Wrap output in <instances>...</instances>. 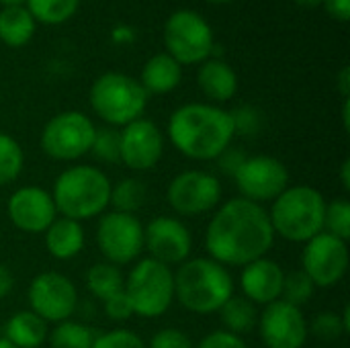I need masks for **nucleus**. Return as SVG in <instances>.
<instances>
[{
  "label": "nucleus",
  "mask_w": 350,
  "mask_h": 348,
  "mask_svg": "<svg viewBox=\"0 0 350 348\" xmlns=\"http://www.w3.org/2000/svg\"><path fill=\"white\" fill-rule=\"evenodd\" d=\"M248 158V154L242 150V148H236V146H230V148H226L213 162L217 164V168L226 174V176H230V178H234V174L240 170V166L244 164V160Z\"/></svg>",
  "instance_id": "40"
},
{
  "label": "nucleus",
  "mask_w": 350,
  "mask_h": 348,
  "mask_svg": "<svg viewBox=\"0 0 350 348\" xmlns=\"http://www.w3.org/2000/svg\"><path fill=\"white\" fill-rule=\"evenodd\" d=\"M148 94L139 80L117 70L100 74L88 92V103L94 115L109 127H125L127 123L144 117Z\"/></svg>",
  "instance_id": "6"
},
{
  "label": "nucleus",
  "mask_w": 350,
  "mask_h": 348,
  "mask_svg": "<svg viewBox=\"0 0 350 348\" xmlns=\"http://www.w3.org/2000/svg\"><path fill=\"white\" fill-rule=\"evenodd\" d=\"M234 183L240 191V197L258 205H267L289 187V170L275 156H248L234 174Z\"/></svg>",
  "instance_id": "14"
},
{
  "label": "nucleus",
  "mask_w": 350,
  "mask_h": 348,
  "mask_svg": "<svg viewBox=\"0 0 350 348\" xmlns=\"http://www.w3.org/2000/svg\"><path fill=\"white\" fill-rule=\"evenodd\" d=\"M234 291L236 283L228 267L209 256L189 258L174 273V299L197 316L217 314Z\"/></svg>",
  "instance_id": "3"
},
{
  "label": "nucleus",
  "mask_w": 350,
  "mask_h": 348,
  "mask_svg": "<svg viewBox=\"0 0 350 348\" xmlns=\"http://www.w3.org/2000/svg\"><path fill=\"white\" fill-rule=\"evenodd\" d=\"M336 86H338V92L342 94V98H350V68L345 66L338 76H336Z\"/></svg>",
  "instance_id": "44"
},
{
  "label": "nucleus",
  "mask_w": 350,
  "mask_h": 348,
  "mask_svg": "<svg viewBox=\"0 0 350 348\" xmlns=\"http://www.w3.org/2000/svg\"><path fill=\"white\" fill-rule=\"evenodd\" d=\"M195 348H250L242 336H236L228 330H213L205 334Z\"/></svg>",
  "instance_id": "38"
},
{
  "label": "nucleus",
  "mask_w": 350,
  "mask_h": 348,
  "mask_svg": "<svg viewBox=\"0 0 350 348\" xmlns=\"http://www.w3.org/2000/svg\"><path fill=\"white\" fill-rule=\"evenodd\" d=\"M267 211L275 236L287 242L306 244L324 232L326 199L310 185H289Z\"/></svg>",
  "instance_id": "5"
},
{
  "label": "nucleus",
  "mask_w": 350,
  "mask_h": 348,
  "mask_svg": "<svg viewBox=\"0 0 350 348\" xmlns=\"http://www.w3.org/2000/svg\"><path fill=\"white\" fill-rule=\"evenodd\" d=\"M205 2H209V4H215V6H219V4H230V2H234V0H205Z\"/></svg>",
  "instance_id": "50"
},
{
  "label": "nucleus",
  "mask_w": 350,
  "mask_h": 348,
  "mask_svg": "<svg viewBox=\"0 0 350 348\" xmlns=\"http://www.w3.org/2000/svg\"><path fill=\"white\" fill-rule=\"evenodd\" d=\"M27 10L37 25H64L80 8V0H27Z\"/></svg>",
  "instance_id": "29"
},
{
  "label": "nucleus",
  "mask_w": 350,
  "mask_h": 348,
  "mask_svg": "<svg viewBox=\"0 0 350 348\" xmlns=\"http://www.w3.org/2000/svg\"><path fill=\"white\" fill-rule=\"evenodd\" d=\"M314 293H316V285L312 283V279L301 269L285 275L283 293H281L283 302H287V304H291L295 308H301V306L310 304Z\"/></svg>",
  "instance_id": "32"
},
{
  "label": "nucleus",
  "mask_w": 350,
  "mask_h": 348,
  "mask_svg": "<svg viewBox=\"0 0 350 348\" xmlns=\"http://www.w3.org/2000/svg\"><path fill=\"white\" fill-rule=\"evenodd\" d=\"M29 310L47 324L72 320L78 310L76 285L57 271H45L29 283Z\"/></svg>",
  "instance_id": "12"
},
{
  "label": "nucleus",
  "mask_w": 350,
  "mask_h": 348,
  "mask_svg": "<svg viewBox=\"0 0 350 348\" xmlns=\"http://www.w3.org/2000/svg\"><path fill=\"white\" fill-rule=\"evenodd\" d=\"M12 289H14V277H12L10 269L0 263V299L10 295Z\"/></svg>",
  "instance_id": "43"
},
{
  "label": "nucleus",
  "mask_w": 350,
  "mask_h": 348,
  "mask_svg": "<svg viewBox=\"0 0 350 348\" xmlns=\"http://www.w3.org/2000/svg\"><path fill=\"white\" fill-rule=\"evenodd\" d=\"M230 115H232V123H234L236 135L256 137L262 131V127H265V115L254 105H240V107L232 109Z\"/></svg>",
  "instance_id": "34"
},
{
  "label": "nucleus",
  "mask_w": 350,
  "mask_h": 348,
  "mask_svg": "<svg viewBox=\"0 0 350 348\" xmlns=\"http://www.w3.org/2000/svg\"><path fill=\"white\" fill-rule=\"evenodd\" d=\"M322 2L324 0H293V4H297L301 8H318V6H322Z\"/></svg>",
  "instance_id": "47"
},
{
  "label": "nucleus",
  "mask_w": 350,
  "mask_h": 348,
  "mask_svg": "<svg viewBox=\"0 0 350 348\" xmlns=\"http://www.w3.org/2000/svg\"><path fill=\"white\" fill-rule=\"evenodd\" d=\"M308 332L324 343L338 340L340 336L347 334L340 314H336V312H320L312 322H308Z\"/></svg>",
  "instance_id": "35"
},
{
  "label": "nucleus",
  "mask_w": 350,
  "mask_h": 348,
  "mask_svg": "<svg viewBox=\"0 0 350 348\" xmlns=\"http://www.w3.org/2000/svg\"><path fill=\"white\" fill-rule=\"evenodd\" d=\"M170 209L185 217H197L215 211L221 203V183L215 174L199 168L178 172L166 189Z\"/></svg>",
  "instance_id": "11"
},
{
  "label": "nucleus",
  "mask_w": 350,
  "mask_h": 348,
  "mask_svg": "<svg viewBox=\"0 0 350 348\" xmlns=\"http://www.w3.org/2000/svg\"><path fill=\"white\" fill-rule=\"evenodd\" d=\"M92 348H146V343L127 328H115L103 334H96Z\"/></svg>",
  "instance_id": "36"
},
{
  "label": "nucleus",
  "mask_w": 350,
  "mask_h": 348,
  "mask_svg": "<svg viewBox=\"0 0 350 348\" xmlns=\"http://www.w3.org/2000/svg\"><path fill=\"white\" fill-rule=\"evenodd\" d=\"M197 86L211 101V105L228 103L238 92V74L221 57H209L199 64Z\"/></svg>",
  "instance_id": "20"
},
{
  "label": "nucleus",
  "mask_w": 350,
  "mask_h": 348,
  "mask_svg": "<svg viewBox=\"0 0 350 348\" xmlns=\"http://www.w3.org/2000/svg\"><path fill=\"white\" fill-rule=\"evenodd\" d=\"M133 39H135V31L129 25H117L111 31V41L117 45H129V43H133Z\"/></svg>",
  "instance_id": "42"
},
{
  "label": "nucleus",
  "mask_w": 350,
  "mask_h": 348,
  "mask_svg": "<svg viewBox=\"0 0 350 348\" xmlns=\"http://www.w3.org/2000/svg\"><path fill=\"white\" fill-rule=\"evenodd\" d=\"M166 133L178 154L197 162H213L236 137L230 111L211 103H187L174 109Z\"/></svg>",
  "instance_id": "2"
},
{
  "label": "nucleus",
  "mask_w": 350,
  "mask_h": 348,
  "mask_svg": "<svg viewBox=\"0 0 350 348\" xmlns=\"http://www.w3.org/2000/svg\"><path fill=\"white\" fill-rule=\"evenodd\" d=\"M96 248L115 267L135 263L144 252V224L137 215L105 211L96 224Z\"/></svg>",
  "instance_id": "10"
},
{
  "label": "nucleus",
  "mask_w": 350,
  "mask_h": 348,
  "mask_svg": "<svg viewBox=\"0 0 350 348\" xmlns=\"http://www.w3.org/2000/svg\"><path fill=\"white\" fill-rule=\"evenodd\" d=\"M8 219L25 234H43L57 217L51 193L41 187H21L8 197Z\"/></svg>",
  "instance_id": "18"
},
{
  "label": "nucleus",
  "mask_w": 350,
  "mask_h": 348,
  "mask_svg": "<svg viewBox=\"0 0 350 348\" xmlns=\"http://www.w3.org/2000/svg\"><path fill=\"white\" fill-rule=\"evenodd\" d=\"M90 154L103 164H121L119 158V129L117 127H96Z\"/></svg>",
  "instance_id": "33"
},
{
  "label": "nucleus",
  "mask_w": 350,
  "mask_h": 348,
  "mask_svg": "<svg viewBox=\"0 0 350 348\" xmlns=\"http://www.w3.org/2000/svg\"><path fill=\"white\" fill-rule=\"evenodd\" d=\"M324 232L349 242L350 238V203L347 197L326 201L324 211Z\"/></svg>",
  "instance_id": "31"
},
{
  "label": "nucleus",
  "mask_w": 350,
  "mask_h": 348,
  "mask_svg": "<svg viewBox=\"0 0 350 348\" xmlns=\"http://www.w3.org/2000/svg\"><path fill=\"white\" fill-rule=\"evenodd\" d=\"M340 320H342L345 332L349 334V332H350V308H349V306H345V310H342V314H340Z\"/></svg>",
  "instance_id": "48"
},
{
  "label": "nucleus",
  "mask_w": 350,
  "mask_h": 348,
  "mask_svg": "<svg viewBox=\"0 0 350 348\" xmlns=\"http://www.w3.org/2000/svg\"><path fill=\"white\" fill-rule=\"evenodd\" d=\"M180 82H183V66L174 57H170L166 51H160L148 57L139 74V84L148 96L168 94L176 90Z\"/></svg>",
  "instance_id": "21"
},
{
  "label": "nucleus",
  "mask_w": 350,
  "mask_h": 348,
  "mask_svg": "<svg viewBox=\"0 0 350 348\" xmlns=\"http://www.w3.org/2000/svg\"><path fill=\"white\" fill-rule=\"evenodd\" d=\"M164 156V133L162 129L139 117L119 129V158L121 164L135 172H146L158 166Z\"/></svg>",
  "instance_id": "15"
},
{
  "label": "nucleus",
  "mask_w": 350,
  "mask_h": 348,
  "mask_svg": "<svg viewBox=\"0 0 350 348\" xmlns=\"http://www.w3.org/2000/svg\"><path fill=\"white\" fill-rule=\"evenodd\" d=\"M340 185L345 191H350V158H345L340 164Z\"/></svg>",
  "instance_id": "45"
},
{
  "label": "nucleus",
  "mask_w": 350,
  "mask_h": 348,
  "mask_svg": "<svg viewBox=\"0 0 350 348\" xmlns=\"http://www.w3.org/2000/svg\"><path fill=\"white\" fill-rule=\"evenodd\" d=\"M283 281L285 271L277 260L269 256L252 260L250 265L242 267L240 273L242 295L254 306H269L273 302H279L283 293Z\"/></svg>",
  "instance_id": "19"
},
{
  "label": "nucleus",
  "mask_w": 350,
  "mask_h": 348,
  "mask_svg": "<svg viewBox=\"0 0 350 348\" xmlns=\"http://www.w3.org/2000/svg\"><path fill=\"white\" fill-rule=\"evenodd\" d=\"M103 308H105L107 318L113 322H127L133 316V310H131V304H129L125 291H119V293L107 297L103 302Z\"/></svg>",
  "instance_id": "39"
},
{
  "label": "nucleus",
  "mask_w": 350,
  "mask_h": 348,
  "mask_svg": "<svg viewBox=\"0 0 350 348\" xmlns=\"http://www.w3.org/2000/svg\"><path fill=\"white\" fill-rule=\"evenodd\" d=\"M45 248L55 260H70L78 256L84 248L86 234L80 222L57 215L51 226L43 232Z\"/></svg>",
  "instance_id": "22"
},
{
  "label": "nucleus",
  "mask_w": 350,
  "mask_h": 348,
  "mask_svg": "<svg viewBox=\"0 0 350 348\" xmlns=\"http://www.w3.org/2000/svg\"><path fill=\"white\" fill-rule=\"evenodd\" d=\"M301 271L316 289L338 285L349 271V244L328 232H320L301 250Z\"/></svg>",
  "instance_id": "13"
},
{
  "label": "nucleus",
  "mask_w": 350,
  "mask_h": 348,
  "mask_svg": "<svg viewBox=\"0 0 350 348\" xmlns=\"http://www.w3.org/2000/svg\"><path fill=\"white\" fill-rule=\"evenodd\" d=\"M123 283H125V277H123L121 269L111 263H105V260L94 263L86 271V287L100 302L123 291Z\"/></svg>",
  "instance_id": "27"
},
{
  "label": "nucleus",
  "mask_w": 350,
  "mask_h": 348,
  "mask_svg": "<svg viewBox=\"0 0 350 348\" xmlns=\"http://www.w3.org/2000/svg\"><path fill=\"white\" fill-rule=\"evenodd\" d=\"M258 334L267 348H304L308 343V320L301 308L283 299L265 306L258 314Z\"/></svg>",
  "instance_id": "16"
},
{
  "label": "nucleus",
  "mask_w": 350,
  "mask_h": 348,
  "mask_svg": "<svg viewBox=\"0 0 350 348\" xmlns=\"http://www.w3.org/2000/svg\"><path fill=\"white\" fill-rule=\"evenodd\" d=\"M94 338L96 330L76 320L59 322L47 334V343L51 348H92Z\"/></svg>",
  "instance_id": "28"
},
{
  "label": "nucleus",
  "mask_w": 350,
  "mask_h": 348,
  "mask_svg": "<svg viewBox=\"0 0 350 348\" xmlns=\"http://www.w3.org/2000/svg\"><path fill=\"white\" fill-rule=\"evenodd\" d=\"M111 180L98 166L76 164L57 174L51 187V199L57 215L86 222L100 217L111 199Z\"/></svg>",
  "instance_id": "4"
},
{
  "label": "nucleus",
  "mask_w": 350,
  "mask_h": 348,
  "mask_svg": "<svg viewBox=\"0 0 350 348\" xmlns=\"http://www.w3.org/2000/svg\"><path fill=\"white\" fill-rule=\"evenodd\" d=\"M49 334V326L31 310L12 314L4 324V336L16 348H39Z\"/></svg>",
  "instance_id": "23"
},
{
  "label": "nucleus",
  "mask_w": 350,
  "mask_h": 348,
  "mask_svg": "<svg viewBox=\"0 0 350 348\" xmlns=\"http://www.w3.org/2000/svg\"><path fill=\"white\" fill-rule=\"evenodd\" d=\"M275 238L267 207L234 197L213 211L205 230V248L219 265L242 269L267 256Z\"/></svg>",
  "instance_id": "1"
},
{
  "label": "nucleus",
  "mask_w": 350,
  "mask_h": 348,
  "mask_svg": "<svg viewBox=\"0 0 350 348\" xmlns=\"http://www.w3.org/2000/svg\"><path fill=\"white\" fill-rule=\"evenodd\" d=\"M96 125L82 111H62L53 115L41 129L39 144L47 158L57 162H74L90 154Z\"/></svg>",
  "instance_id": "9"
},
{
  "label": "nucleus",
  "mask_w": 350,
  "mask_h": 348,
  "mask_svg": "<svg viewBox=\"0 0 350 348\" xmlns=\"http://www.w3.org/2000/svg\"><path fill=\"white\" fill-rule=\"evenodd\" d=\"M25 166V154L18 142L8 135L0 133V187L14 183Z\"/></svg>",
  "instance_id": "30"
},
{
  "label": "nucleus",
  "mask_w": 350,
  "mask_h": 348,
  "mask_svg": "<svg viewBox=\"0 0 350 348\" xmlns=\"http://www.w3.org/2000/svg\"><path fill=\"white\" fill-rule=\"evenodd\" d=\"M322 6L326 8L328 16L338 23H347L350 18V0H324Z\"/></svg>",
  "instance_id": "41"
},
{
  "label": "nucleus",
  "mask_w": 350,
  "mask_h": 348,
  "mask_svg": "<svg viewBox=\"0 0 350 348\" xmlns=\"http://www.w3.org/2000/svg\"><path fill=\"white\" fill-rule=\"evenodd\" d=\"M146 201H148V187L139 178L127 176L111 185L109 207H113V211L135 215L146 205Z\"/></svg>",
  "instance_id": "26"
},
{
  "label": "nucleus",
  "mask_w": 350,
  "mask_h": 348,
  "mask_svg": "<svg viewBox=\"0 0 350 348\" xmlns=\"http://www.w3.org/2000/svg\"><path fill=\"white\" fill-rule=\"evenodd\" d=\"M0 348H16L14 345H10L6 338H0Z\"/></svg>",
  "instance_id": "51"
},
{
  "label": "nucleus",
  "mask_w": 350,
  "mask_h": 348,
  "mask_svg": "<svg viewBox=\"0 0 350 348\" xmlns=\"http://www.w3.org/2000/svg\"><path fill=\"white\" fill-rule=\"evenodd\" d=\"M144 250L166 267L183 265L193 252V234L178 217L160 215L144 226Z\"/></svg>",
  "instance_id": "17"
},
{
  "label": "nucleus",
  "mask_w": 350,
  "mask_h": 348,
  "mask_svg": "<svg viewBox=\"0 0 350 348\" xmlns=\"http://www.w3.org/2000/svg\"><path fill=\"white\" fill-rule=\"evenodd\" d=\"M162 41L164 51L183 68L199 66L209 57H219L209 21L191 8H178L164 21Z\"/></svg>",
  "instance_id": "8"
},
{
  "label": "nucleus",
  "mask_w": 350,
  "mask_h": 348,
  "mask_svg": "<svg viewBox=\"0 0 350 348\" xmlns=\"http://www.w3.org/2000/svg\"><path fill=\"white\" fill-rule=\"evenodd\" d=\"M146 348H195V343L178 328H162L150 338Z\"/></svg>",
  "instance_id": "37"
},
{
  "label": "nucleus",
  "mask_w": 350,
  "mask_h": 348,
  "mask_svg": "<svg viewBox=\"0 0 350 348\" xmlns=\"http://www.w3.org/2000/svg\"><path fill=\"white\" fill-rule=\"evenodd\" d=\"M27 0H0L2 8H10V6H25Z\"/></svg>",
  "instance_id": "49"
},
{
  "label": "nucleus",
  "mask_w": 350,
  "mask_h": 348,
  "mask_svg": "<svg viewBox=\"0 0 350 348\" xmlns=\"http://www.w3.org/2000/svg\"><path fill=\"white\" fill-rule=\"evenodd\" d=\"M342 125L345 131L350 129V98H342Z\"/></svg>",
  "instance_id": "46"
},
{
  "label": "nucleus",
  "mask_w": 350,
  "mask_h": 348,
  "mask_svg": "<svg viewBox=\"0 0 350 348\" xmlns=\"http://www.w3.org/2000/svg\"><path fill=\"white\" fill-rule=\"evenodd\" d=\"M123 291L133 316L154 320L164 316L174 302V273L170 267L146 256L135 260L125 277Z\"/></svg>",
  "instance_id": "7"
},
{
  "label": "nucleus",
  "mask_w": 350,
  "mask_h": 348,
  "mask_svg": "<svg viewBox=\"0 0 350 348\" xmlns=\"http://www.w3.org/2000/svg\"><path fill=\"white\" fill-rule=\"evenodd\" d=\"M37 31V21L27 6H10L0 10V43L18 49L31 43Z\"/></svg>",
  "instance_id": "24"
},
{
  "label": "nucleus",
  "mask_w": 350,
  "mask_h": 348,
  "mask_svg": "<svg viewBox=\"0 0 350 348\" xmlns=\"http://www.w3.org/2000/svg\"><path fill=\"white\" fill-rule=\"evenodd\" d=\"M224 324V330L236 334V336H246L250 334L256 324H258V310L252 302H248L244 295H232L221 310L217 312Z\"/></svg>",
  "instance_id": "25"
}]
</instances>
